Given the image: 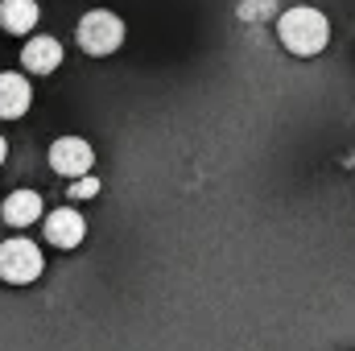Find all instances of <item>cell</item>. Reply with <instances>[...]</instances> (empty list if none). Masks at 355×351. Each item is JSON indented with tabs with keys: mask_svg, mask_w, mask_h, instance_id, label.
Here are the masks:
<instances>
[{
	"mask_svg": "<svg viewBox=\"0 0 355 351\" xmlns=\"http://www.w3.org/2000/svg\"><path fill=\"white\" fill-rule=\"evenodd\" d=\"M277 37H281V46H285L289 54L314 58V54H322L327 42H331V21H327L318 8H310V4H293V8H285V12L277 17Z\"/></svg>",
	"mask_w": 355,
	"mask_h": 351,
	"instance_id": "obj_1",
	"label": "cell"
},
{
	"mask_svg": "<svg viewBox=\"0 0 355 351\" xmlns=\"http://www.w3.org/2000/svg\"><path fill=\"white\" fill-rule=\"evenodd\" d=\"M75 37H79V50H83V54L107 58V54H116V50L124 46V21H120L112 8H91L87 17L79 21Z\"/></svg>",
	"mask_w": 355,
	"mask_h": 351,
	"instance_id": "obj_2",
	"label": "cell"
},
{
	"mask_svg": "<svg viewBox=\"0 0 355 351\" xmlns=\"http://www.w3.org/2000/svg\"><path fill=\"white\" fill-rule=\"evenodd\" d=\"M42 248L33 240H4L0 244V281L8 285H29L42 277Z\"/></svg>",
	"mask_w": 355,
	"mask_h": 351,
	"instance_id": "obj_3",
	"label": "cell"
},
{
	"mask_svg": "<svg viewBox=\"0 0 355 351\" xmlns=\"http://www.w3.org/2000/svg\"><path fill=\"white\" fill-rule=\"evenodd\" d=\"M91 166H95V149H91L83 137H58L50 145V170L62 178H87Z\"/></svg>",
	"mask_w": 355,
	"mask_h": 351,
	"instance_id": "obj_4",
	"label": "cell"
},
{
	"mask_svg": "<svg viewBox=\"0 0 355 351\" xmlns=\"http://www.w3.org/2000/svg\"><path fill=\"white\" fill-rule=\"evenodd\" d=\"M87 236V219L75 211V207H58L46 215V240L54 248H79Z\"/></svg>",
	"mask_w": 355,
	"mask_h": 351,
	"instance_id": "obj_5",
	"label": "cell"
},
{
	"mask_svg": "<svg viewBox=\"0 0 355 351\" xmlns=\"http://www.w3.org/2000/svg\"><path fill=\"white\" fill-rule=\"evenodd\" d=\"M21 67H25L29 75H54V71L62 67V42L50 37V33L29 37L25 50H21Z\"/></svg>",
	"mask_w": 355,
	"mask_h": 351,
	"instance_id": "obj_6",
	"label": "cell"
},
{
	"mask_svg": "<svg viewBox=\"0 0 355 351\" xmlns=\"http://www.w3.org/2000/svg\"><path fill=\"white\" fill-rule=\"evenodd\" d=\"M33 103V91L25 83V75H12L4 71L0 75V120H21Z\"/></svg>",
	"mask_w": 355,
	"mask_h": 351,
	"instance_id": "obj_7",
	"label": "cell"
},
{
	"mask_svg": "<svg viewBox=\"0 0 355 351\" xmlns=\"http://www.w3.org/2000/svg\"><path fill=\"white\" fill-rule=\"evenodd\" d=\"M0 215H4L8 228H29V223L42 219V194H37V190H12V194L4 198Z\"/></svg>",
	"mask_w": 355,
	"mask_h": 351,
	"instance_id": "obj_8",
	"label": "cell"
},
{
	"mask_svg": "<svg viewBox=\"0 0 355 351\" xmlns=\"http://www.w3.org/2000/svg\"><path fill=\"white\" fill-rule=\"evenodd\" d=\"M37 17H42L37 0H0V29L8 33H33Z\"/></svg>",
	"mask_w": 355,
	"mask_h": 351,
	"instance_id": "obj_9",
	"label": "cell"
},
{
	"mask_svg": "<svg viewBox=\"0 0 355 351\" xmlns=\"http://www.w3.org/2000/svg\"><path fill=\"white\" fill-rule=\"evenodd\" d=\"M95 194H99V178H75V182H71V198H95Z\"/></svg>",
	"mask_w": 355,
	"mask_h": 351,
	"instance_id": "obj_10",
	"label": "cell"
},
{
	"mask_svg": "<svg viewBox=\"0 0 355 351\" xmlns=\"http://www.w3.org/2000/svg\"><path fill=\"white\" fill-rule=\"evenodd\" d=\"M4 157H8V141L0 137V166H4Z\"/></svg>",
	"mask_w": 355,
	"mask_h": 351,
	"instance_id": "obj_11",
	"label": "cell"
}]
</instances>
